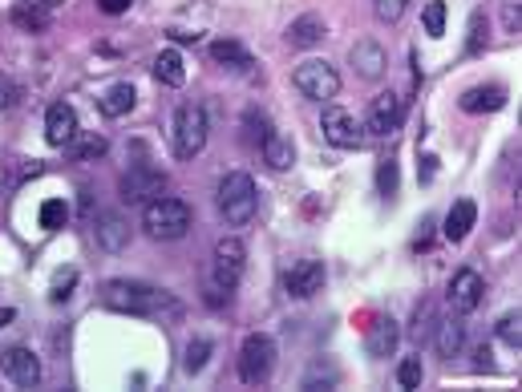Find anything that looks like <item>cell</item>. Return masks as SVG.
<instances>
[{
    "label": "cell",
    "mask_w": 522,
    "mask_h": 392,
    "mask_svg": "<svg viewBox=\"0 0 522 392\" xmlns=\"http://www.w3.org/2000/svg\"><path fill=\"white\" fill-rule=\"evenodd\" d=\"M486 49V24L482 16H474V24H469V53H482Z\"/></svg>",
    "instance_id": "74e56055"
},
{
    "label": "cell",
    "mask_w": 522,
    "mask_h": 392,
    "mask_svg": "<svg viewBox=\"0 0 522 392\" xmlns=\"http://www.w3.org/2000/svg\"><path fill=\"white\" fill-rule=\"evenodd\" d=\"M243 267H247V251L243 243L227 234V239L215 243V259H211V275H207V303H223L231 300L235 283H239Z\"/></svg>",
    "instance_id": "7a4b0ae2"
},
{
    "label": "cell",
    "mask_w": 522,
    "mask_h": 392,
    "mask_svg": "<svg viewBox=\"0 0 522 392\" xmlns=\"http://www.w3.org/2000/svg\"><path fill=\"white\" fill-rule=\"evenodd\" d=\"M421 21H425V33H430V37H446V0H430Z\"/></svg>",
    "instance_id": "83f0119b"
},
{
    "label": "cell",
    "mask_w": 522,
    "mask_h": 392,
    "mask_svg": "<svg viewBox=\"0 0 522 392\" xmlns=\"http://www.w3.org/2000/svg\"><path fill=\"white\" fill-rule=\"evenodd\" d=\"M369 356H389L397 348V320L393 316H381L377 324L369 328V339H364Z\"/></svg>",
    "instance_id": "44dd1931"
},
{
    "label": "cell",
    "mask_w": 522,
    "mask_h": 392,
    "mask_svg": "<svg viewBox=\"0 0 522 392\" xmlns=\"http://www.w3.org/2000/svg\"><path fill=\"white\" fill-rule=\"evenodd\" d=\"M320 129H324V138L336 146V150H361L364 146V126L356 121V113H348L341 106H324Z\"/></svg>",
    "instance_id": "ba28073f"
},
{
    "label": "cell",
    "mask_w": 522,
    "mask_h": 392,
    "mask_svg": "<svg viewBox=\"0 0 522 392\" xmlns=\"http://www.w3.org/2000/svg\"><path fill=\"white\" fill-rule=\"evenodd\" d=\"M0 372H5L16 388H33L41 380V364L29 348H8V352H0Z\"/></svg>",
    "instance_id": "30bf717a"
},
{
    "label": "cell",
    "mask_w": 522,
    "mask_h": 392,
    "mask_svg": "<svg viewBox=\"0 0 522 392\" xmlns=\"http://www.w3.org/2000/svg\"><path fill=\"white\" fill-rule=\"evenodd\" d=\"M13 316H16L13 308H0V328H5V324H13Z\"/></svg>",
    "instance_id": "7bdbcfd3"
},
{
    "label": "cell",
    "mask_w": 522,
    "mask_h": 392,
    "mask_svg": "<svg viewBox=\"0 0 522 392\" xmlns=\"http://www.w3.org/2000/svg\"><path fill=\"white\" fill-rule=\"evenodd\" d=\"M498 336L507 339L510 348H518V344H522V320H518V311H510V316H502V324H498Z\"/></svg>",
    "instance_id": "e575fe53"
},
{
    "label": "cell",
    "mask_w": 522,
    "mask_h": 392,
    "mask_svg": "<svg viewBox=\"0 0 522 392\" xmlns=\"http://www.w3.org/2000/svg\"><path fill=\"white\" fill-rule=\"evenodd\" d=\"M462 344H466V324H462V316H446L438 324V352L441 356H458L462 352Z\"/></svg>",
    "instance_id": "cb8c5ba5"
},
{
    "label": "cell",
    "mask_w": 522,
    "mask_h": 392,
    "mask_svg": "<svg viewBox=\"0 0 522 392\" xmlns=\"http://www.w3.org/2000/svg\"><path fill=\"white\" fill-rule=\"evenodd\" d=\"M102 154H106V138L102 134H90V138H82V142L73 146L77 162H93V158H102Z\"/></svg>",
    "instance_id": "4dcf8cb0"
},
{
    "label": "cell",
    "mask_w": 522,
    "mask_h": 392,
    "mask_svg": "<svg viewBox=\"0 0 522 392\" xmlns=\"http://www.w3.org/2000/svg\"><path fill=\"white\" fill-rule=\"evenodd\" d=\"M502 21L507 33H522V0H502Z\"/></svg>",
    "instance_id": "8d00e7d4"
},
{
    "label": "cell",
    "mask_w": 522,
    "mask_h": 392,
    "mask_svg": "<svg viewBox=\"0 0 522 392\" xmlns=\"http://www.w3.org/2000/svg\"><path fill=\"white\" fill-rule=\"evenodd\" d=\"M65 219H69V203H65V198H49V203L41 206V226H45V231H61Z\"/></svg>",
    "instance_id": "f1b7e54d"
},
{
    "label": "cell",
    "mask_w": 522,
    "mask_h": 392,
    "mask_svg": "<svg viewBox=\"0 0 522 392\" xmlns=\"http://www.w3.org/2000/svg\"><path fill=\"white\" fill-rule=\"evenodd\" d=\"M8 101H13V85L0 77V110H8Z\"/></svg>",
    "instance_id": "60d3db41"
},
{
    "label": "cell",
    "mask_w": 522,
    "mask_h": 392,
    "mask_svg": "<svg viewBox=\"0 0 522 392\" xmlns=\"http://www.w3.org/2000/svg\"><path fill=\"white\" fill-rule=\"evenodd\" d=\"M482 292H486V283H482V275L478 272H469V267H462V272L450 280V303H454V311L458 316H466V311H474L478 303H482Z\"/></svg>",
    "instance_id": "4fadbf2b"
},
{
    "label": "cell",
    "mask_w": 522,
    "mask_h": 392,
    "mask_svg": "<svg viewBox=\"0 0 522 392\" xmlns=\"http://www.w3.org/2000/svg\"><path fill=\"white\" fill-rule=\"evenodd\" d=\"M385 65H389V57L377 41H356L353 45V69L364 77V81H381V77H385Z\"/></svg>",
    "instance_id": "9a60e30c"
},
{
    "label": "cell",
    "mask_w": 522,
    "mask_h": 392,
    "mask_svg": "<svg viewBox=\"0 0 522 392\" xmlns=\"http://www.w3.org/2000/svg\"><path fill=\"white\" fill-rule=\"evenodd\" d=\"M474 219H478V206L469 203V198H458L454 206H450V215H446V239L450 243H462L466 234H469V226H474Z\"/></svg>",
    "instance_id": "d6986e66"
},
{
    "label": "cell",
    "mask_w": 522,
    "mask_h": 392,
    "mask_svg": "<svg viewBox=\"0 0 522 392\" xmlns=\"http://www.w3.org/2000/svg\"><path fill=\"white\" fill-rule=\"evenodd\" d=\"M259 146H264V162H267V167H272V170H288L292 162H295L292 142H288V138H284V134H276V129H267V138H264V142H259Z\"/></svg>",
    "instance_id": "7402d4cb"
},
{
    "label": "cell",
    "mask_w": 522,
    "mask_h": 392,
    "mask_svg": "<svg viewBox=\"0 0 522 392\" xmlns=\"http://www.w3.org/2000/svg\"><path fill=\"white\" fill-rule=\"evenodd\" d=\"M324 37H328V24H324V16H316V13H304L288 24V45H295V49H312Z\"/></svg>",
    "instance_id": "2e32d148"
},
{
    "label": "cell",
    "mask_w": 522,
    "mask_h": 392,
    "mask_svg": "<svg viewBox=\"0 0 522 392\" xmlns=\"http://www.w3.org/2000/svg\"><path fill=\"white\" fill-rule=\"evenodd\" d=\"M377 190H381L385 198L397 195V162H393V158H381V167H377Z\"/></svg>",
    "instance_id": "d6a6232c"
},
{
    "label": "cell",
    "mask_w": 522,
    "mask_h": 392,
    "mask_svg": "<svg viewBox=\"0 0 522 392\" xmlns=\"http://www.w3.org/2000/svg\"><path fill=\"white\" fill-rule=\"evenodd\" d=\"M211 61H215V65H223V69H247L251 65L247 49H243L239 41H215V45H211Z\"/></svg>",
    "instance_id": "d4e9b609"
},
{
    "label": "cell",
    "mask_w": 522,
    "mask_h": 392,
    "mask_svg": "<svg viewBox=\"0 0 522 392\" xmlns=\"http://www.w3.org/2000/svg\"><path fill=\"white\" fill-rule=\"evenodd\" d=\"M33 5H37V8H45V13H53V8H61V5H65V0H33Z\"/></svg>",
    "instance_id": "b9f144b4"
},
{
    "label": "cell",
    "mask_w": 522,
    "mask_h": 392,
    "mask_svg": "<svg viewBox=\"0 0 522 392\" xmlns=\"http://www.w3.org/2000/svg\"><path fill=\"white\" fill-rule=\"evenodd\" d=\"M142 226L150 239H182L190 231V206L182 198H170V195H159L146 203L142 211Z\"/></svg>",
    "instance_id": "3957f363"
},
{
    "label": "cell",
    "mask_w": 522,
    "mask_h": 392,
    "mask_svg": "<svg viewBox=\"0 0 522 392\" xmlns=\"http://www.w3.org/2000/svg\"><path fill=\"white\" fill-rule=\"evenodd\" d=\"M433 320H438V311H433V303L425 300V303H417V311H413V324H409V336L417 339V344H425V339L433 336Z\"/></svg>",
    "instance_id": "4316f807"
},
{
    "label": "cell",
    "mask_w": 522,
    "mask_h": 392,
    "mask_svg": "<svg viewBox=\"0 0 522 392\" xmlns=\"http://www.w3.org/2000/svg\"><path fill=\"white\" fill-rule=\"evenodd\" d=\"M256 206H259V195H256V182H251V174L235 170L227 178L219 182V211L227 226H243L256 219Z\"/></svg>",
    "instance_id": "277c9868"
},
{
    "label": "cell",
    "mask_w": 522,
    "mask_h": 392,
    "mask_svg": "<svg viewBox=\"0 0 522 392\" xmlns=\"http://www.w3.org/2000/svg\"><path fill=\"white\" fill-rule=\"evenodd\" d=\"M93 234H98V247L121 251V247L130 243V223L121 219L118 211H106V215H98V226H93Z\"/></svg>",
    "instance_id": "e0dca14e"
},
{
    "label": "cell",
    "mask_w": 522,
    "mask_h": 392,
    "mask_svg": "<svg viewBox=\"0 0 522 392\" xmlns=\"http://www.w3.org/2000/svg\"><path fill=\"white\" fill-rule=\"evenodd\" d=\"M284 287H288V295H295V300L316 295L320 287H324V263H320V259H300V263L284 275Z\"/></svg>",
    "instance_id": "7c38bea8"
},
{
    "label": "cell",
    "mask_w": 522,
    "mask_h": 392,
    "mask_svg": "<svg viewBox=\"0 0 522 392\" xmlns=\"http://www.w3.org/2000/svg\"><path fill=\"white\" fill-rule=\"evenodd\" d=\"M397 380H401V388H421L425 380V368H421V356H409V360L397 368Z\"/></svg>",
    "instance_id": "1f68e13d"
},
{
    "label": "cell",
    "mask_w": 522,
    "mask_h": 392,
    "mask_svg": "<svg viewBox=\"0 0 522 392\" xmlns=\"http://www.w3.org/2000/svg\"><path fill=\"white\" fill-rule=\"evenodd\" d=\"M401 118H405V98H397V93H381V98H372L369 106V129L381 138H389L393 129H401Z\"/></svg>",
    "instance_id": "8fae6325"
},
{
    "label": "cell",
    "mask_w": 522,
    "mask_h": 392,
    "mask_svg": "<svg viewBox=\"0 0 522 392\" xmlns=\"http://www.w3.org/2000/svg\"><path fill=\"white\" fill-rule=\"evenodd\" d=\"M154 77H159L162 85H170V90H179V85L187 81V65H182V57L174 53V49H162V53L154 57Z\"/></svg>",
    "instance_id": "603a6c76"
},
{
    "label": "cell",
    "mask_w": 522,
    "mask_h": 392,
    "mask_svg": "<svg viewBox=\"0 0 522 392\" xmlns=\"http://www.w3.org/2000/svg\"><path fill=\"white\" fill-rule=\"evenodd\" d=\"M207 356H211V339H207V336H195V339L187 344V360H182V364H187V372H198V368L207 364Z\"/></svg>",
    "instance_id": "f546056e"
},
{
    "label": "cell",
    "mask_w": 522,
    "mask_h": 392,
    "mask_svg": "<svg viewBox=\"0 0 522 392\" xmlns=\"http://www.w3.org/2000/svg\"><path fill=\"white\" fill-rule=\"evenodd\" d=\"M276 368V339L264 332H251L239 348V377L243 385H264Z\"/></svg>",
    "instance_id": "52a82bcc"
},
{
    "label": "cell",
    "mask_w": 522,
    "mask_h": 392,
    "mask_svg": "<svg viewBox=\"0 0 522 392\" xmlns=\"http://www.w3.org/2000/svg\"><path fill=\"white\" fill-rule=\"evenodd\" d=\"M207 134H211V126H207V110L203 106H179L174 113V154L179 158H195V154H203L207 146Z\"/></svg>",
    "instance_id": "5b68a950"
},
{
    "label": "cell",
    "mask_w": 522,
    "mask_h": 392,
    "mask_svg": "<svg viewBox=\"0 0 522 392\" xmlns=\"http://www.w3.org/2000/svg\"><path fill=\"white\" fill-rule=\"evenodd\" d=\"M98 300H102V308L126 311V316H162V311L179 316V303H174L167 292H159V287H150V283H138V280H110V283H102Z\"/></svg>",
    "instance_id": "6da1fadb"
},
{
    "label": "cell",
    "mask_w": 522,
    "mask_h": 392,
    "mask_svg": "<svg viewBox=\"0 0 522 392\" xmlns=\"http://www.w3.org/2000/svg\"><path fill=\"white\" fill-rule=\"evenodd\" d=\"M130 5H134V0H98V8H102V13H110V16L130 13Z\"/></svg>",
    "instance_id": "f35d334b"
},
{
    "label": "cell",
    "mask_w": 522,
    "mask_h": 392,
    "mask_svg": "<svg viewBox=\"0 0 522 392\" xmlns=\"http://www.w3.org/2000/svg\"><path fill=\"white\" fill-rule=\"evenodd\" d=\"M134 101H138L134 85H130V81H118V85H110V90L98 98V110L106 113V118H126V113L134 110Z\"/></svg>",
    "instance_id": "ac0fdd59"
},
{
    "label": "cell",
    "mask_w": 522,
    "mask_h": 392,
    "mask_svg": "<svg viewBox=\"0 0 522 392\" xmlns=\"http://www.w3.org/2000/svg\"><path fill=\"white\" fill-rule=\"evenodd\" d=\"M162 190H167V174L146 167V162H138V167H130L121 174V198L126 203H150V198H159Z\"/></svg>",
    "instance_id": "9c48e42d"
},
{
    "label": "cell",
    "mask_w": 522,
    "mask_h": 392,
    "mask_svg": "<svg viewBox=\"0 0 522 392\" xmlns=\"http://www.w3.org/2000/svg\"><path fill=\"white\" fill-rule=\"evenodd\" d=\"M13 21L21 24V29H29V33H45L49 29V13H45V8H37L33 0H24V5L13 8Z\"/></svg>",
    "instance_id": "484cf974"
},
{
    "label": "cell",
    "mask_w": 522,
    "mask_h": 392,
    "mask_svg": "<svg viewBox=\"0 0 522 392\" xmlns=\"http://www.w3.org/2000/svg\"><path fill=\"white\" fill-rule=\"evenodd\" d=\"M405 5H409V0H372V13H377V21L397 24L405 16Z\"/></svg>",
    "instance_id": "836d02e7"
},
{
    "label": "cell",
    "mask_w": 522,
    "mask_h": 392,
    "mask_svg": "<svg viewBox=\"0 0 522 392\" xmlns=\"http://www.w3.org/2000/svg\"><path fill=\"white\" fill-rule=\"evenodd\" d=\"M292 85H295V90H300L308 101H333L336 93H341V77H336V69L328 65V61H320V57H312V61H304V65H295Z\"/></svg>",
    "instance_id": "8992f818"
},
{
    "label": "cell",
    "mask_w": 522,
    "mask_h": 392,
    "mask_svg": "<svg viewBox=\"0 0 522 392\" xmlns=\"http://www.w3.org/2000/svg\"><path fill=\"white\" fill-rule=\"evenodd\" d=\"M73 138H77V113H73V106H65V101L49 106V113H45V142L49 146H69Z\"/></svg>",
    "instance_id": "5bb4252c"
},
{
    "label": "cell",
    "mask_w": 522,
    "mask_h": 392,
    "mask_svg": "<svg viewBox=\"0 0 522 392\" xmlns=\"http://www.w3.org/2000/svg\"><path fill=\"white\" fill-rule=\"evenodd\" d=\"M73 283H77V272H73V267L57 272V280H53V303H65L69 295H73Z\"/></svg>",
    "instance_id": "d590c367"
},
{
    "label": "cell",
    "mask_w": 522,
    "mask_h": 392,
    "mask_svg": "<svg viewBox=\"0 0 522 392\" xmlns=\"http://www.w3.org/2000/svg\"><path fill=\"white\" fill-rule=\"evenodd\" d=\"M417 174H421V182H430L433 174H438V158H433V154H425L421 167H417Z\"/></svg>",
    "instance_id": "ab89813d"
},
{
    "label": "cell",
    "mask_w": 522,
    "mask_h": 392,
    "mask_svg": "<svg viewBox=\"0 0 522 392\" xmlns=\"http://www.w3.org/2000/svg\"><path fill=\"white\" fill-rule=\"evenodd\" d=\"M507 106V90L502 85H474L462 93V110L466 113H482V110H502Z\"/></svg>",
    "instance_id": "ffe728a7"
}]
</instances>
